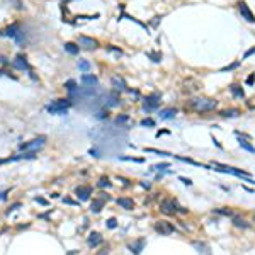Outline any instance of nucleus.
<instances>
[{"instance_id":"1","label":"nucleus","mask_w":255,"mask_h":255,"mask_svg":"<svg viewBox=\"0 0 255 255\" xmlns=\"http://www.w3.org/2000/svg\"><path fill=\"white\" fill-rule=\"evenodd\" d=\"M189 105L196 112H209L218 107V100L216 99H211V97H196L189 102Z\"/></svg>"},{"instance_id":"43","label":"nucleus","mask_w":255,"mask_h":255,"mask_svg":"<svg viewBox=\"0 0 255 255\" xmlns=\"http://www.w3.org/2000/svg\"><path fill=\"white\" fill-rule=\"evenodd\" d=\"M63 202H65V204H71V206H77V204H78V202H75V201L68 199V197H65V199H63Z\"/></svg>"},{"instance_id":"39","label":"nucleus","mask_w":255,"mask_h":255,"mask_svg":"<svg viewBox=\"0 0 255 255\" xmlns=\"http://www.w3.org/2000/svg\"><path fill=\"white\" fill-rule=\"evenodd\" d=\"M250 54H255V46H253V48H250V49H248L247 53L243 54V60H247V58L250 56Z\"/></svg>"},{"instance_id":"45","label":"nucleus","mask_w":255,"mask_h":255,"mask_svg":"<svg viewBox=\"0 0 255 255\" xmlns=\"http://www.w3.org/2000/svg\"><path fill=\"white\" fill-rule=\"evenodd\" d=\"M107 253H109V247H107V245H105V248H102V250L99 252L97 255H107Z\"/></svg>"},{"instance_id":"9","label":"nucleus","mask_w":255,"mask_h":255,"mask_svg":"<svg viewBox=\"0 0 255 255\" xmlns=\"http://www.w3.org/2000/svg\"><path fill=\"white\" fill-rule=\"evenodd\" d=\"M109 199V196L107 194H99V197H95V199H92V204H90V211L92 213H99V211L104 207V202Z\"/></svg>"},{"instance_id":"5","label":"nucleus","mask_w":255,"mask_h":255,"mask_svg":"<svg viewBox=\"0 0 255 255\" xmlns=\"http://www.w3.org/2000/svg\"><path fill=\"white\" fill-rule=\"evenodd\" d=\"M160 207H162V211H163V213H167V214H173V213H177V211H185L184 207H180L179 204H177V201L172 199V197L163 199L162 204H160Z\"/></svg>"},{"instance_id":"15","label":"nucleus","mask_w":255,"mask_h":255,"mask_svg":"<svg viewBox=\"0 0 255 255\" xmlns=\"http://www.w3.org/2000/svg\"><path fill=\"white\" fill-rule=\"evenodd\" d=\"M12 66L17 68V70H27V68H29V63L26 61V58L19 54V56H17L15 60L12 61Z\"/></svg>"},{"instance_id":"26","label":"nucleus","mask_w":255,"mask_h":255,"mask_svg":"<svg viewBox=\"0 0 255 255\" xmlns=\"http://www.w3.org/2000/svg\"><path fill=\"white\" fill-rule=\"evenodd\" d=\"M65 88H66L70 94H73V92L77 90V82H75V80H66V82H65Z\"/></svg>"},{"instance_id":"28","label":"nucleus","mask_w":255,"mask_h":255,"mask_svg":"<svg viewBox=\"0 0 255 255\" xmlns=\"http://www.w3.org/2000/svg\"><path fill=\"white\" fill-rule=\"evenodd\" d=\"M233 223H235V226H238V228H248V223L245 219H241V218H235Z\"/></svg>"},{"instance_id":"10","label":"nucleus","mask_w":255,"mask_h":255,"mask_svg":"<svg viewBox=\"0 0 255 255\" xmlns=\"http://www.w3.org/2000/svg\"><path fill=\"white\" fill-rule=\"evenodd\" d=\"M78 46L83 48V49H95L99 46V43L92 37H87V36H80L78 37Z\"/></svg>"},{"instance_id":"33","label":"nucleus","mask_w":255,"mask_h":255,"mask_svg":"<svg viewBox=\"0 0 255 255\" xmlns=\"http://www.w3.org/2000/svg\"><path fill=\"white\" fill-rule=\"evenodd\" d=\"M218 214H224V216H231L233 214V211L231 209H226V207H221V209H214Z\"/></svg>"},{"instance_id":"48","label":"nucleus","mask_w":255,"mask_h":255,"mask_svg":"<svg viewBox=\"0 0 255 255\" xmlns=\"http://www.w3.org/2000/svg\"><path fill=\"white\" fill-rule=\"evenodd\" d=\"M141 187H145V189H150V184H146V182H141Z\"/></svg>"},{"instance_id":"23","label":"nucleus","mask_w":255,"mask_h":255,"mask_svg":"<svg viewBox=\"0 0 255 255\" xmlns=\"http://www.w3.org/2000/svg\"><path fill=\"white\" fill-rule=\"evenodd\" d=\"M238 145H240L243 150H247V151L255 153V146H252L250 143H248V141H245V139H241V138H240V139H238Z\"/></svg>"},{"instance_id":"6","label":"nucleus","mask_w":255,"mask_h":255,"mask_svg":"<svg viewBox=\"0 0 255 255\" xmlns=\"http://www.w3.org/2000/svg\"><path fill=\"white\" fill-rule=\"evenodd\" d=\"M238 10H240L241 17H243L245 20H248V22H255V15H253V12L250 10V7L247 5V2L240 0V2H238Z\"/></svg>"},{"instance_id":"2","label":"nucleus","mask_w":255,"mask_h":255,"mask_svg":"<svg viewBox=\"0 0 255 255\" xmlns=\"http://www.w3.org/2000/svg\"><path fill=\"white\" fill-rule=\"evenodd\" d=\"M71 105L70 99H58V100H54L53 104L48 105V112H51V114H65L66 112V109Z\"/></svg>"},{"instance_id":"41","label":"nucleus","mask_w":255,"mask_h":255,"mask_svg":"<svg viewBox=\"0 0 255 255\" xmlns=\"http://www.w3.org/2000/svg\"><path fill=\"white\" fill-rule=\"evenodd\" d=\"M128 116H117V117H116V122H126L128 121Z\"/></svg>"},{"instance_id":"31","label":"nucleus","mask_w":255,"mask_h":255,"mask_svg":"<svg viewBox=\"0 0 255 255\" xmlns=\"http://www.w3.org/2000/svg\"><path fill=\"white\" fill-rule=\"evenodd\" d=\"M97 185H99V187H111V182H109L107 177H102V179H99Z\"/></svg>"},{"instance_id":"24","label":"nucleus","mask_w":255,"mask_h":255,"mask_svg":"<svg viewBox=\"0 0 255 255\" xmlns=\"http://www.w3.org/2000/svg\"><path fill=\"white\" fill-rule=\"evenodd\" d=\"M238 114H240V111H238V109H226V111L221 112V116H223V117H236Z\"/></svg>"},{"instance_id":"47","label":"nucleus","mask_w":255,"mask_h":255,"mask_svg":"<svg viewBox=\"0 0 255 255\" xmlns=\"http://www.w3.org/2000/svg\"><path fill=\"white\" fill-rule=\"evenodd\" d=\"M7 194H9V190H3V192H0V199L5 201V199H7Z\"/></svg>"},{"instance_id":"21","label":"nucleus","mask_w":255,"mask_h":255,"mask_svg":"<svg viewBox=\"0 0 255 255\" xmlns=\"http://www.w3.org/2000/svg\"><path fill=\"white\" fill-rule=\"evenodd\" d=\"M19 32H20V27H19V24H14V26L7 27V31H5V34H7V36H9V37H12V39H14V37H15V36H17V34H19Z\"/></svg>"},{"instance_id":"7","label":"nucleus","mask_w":255,"mask_h":255,"mask_svg":"<svg viewBox=\"0 0 255 255\" xmlns=\"http://www.w3.org/2000/svg\"><path fill=\"white\" fill-rule=\"evenodd\" d=\"M155 230L158 231L160 235H170V233L175 231V228H173V224L168 223V221L160 219V221H156V223H155Z\"/></svg>"},{"instance_id":"46","label":"nucleus","mask_w":255,"mask_h":255,"mask_svg":"<svg viewBox=\"0 0 255 255\" xmlns=\"http://www.w3.org/2000/svg\"><path fill=\"white\" fill-rule=\"evenodd\" d=\"M180 180H182L185 185H190V184H192V180H190V179H185V177H180Z\"/></svg>"},{"instance_id":"22","label":"nucleus","mask_w":255,"mask_h":255,"mask_svg":"<svg viewBox=\"0 0 255 255\" xmlns=\"http://www.w3.org/2000/svg\"><path fill=\"white\" fill-rule=\"evenodd\" d=\"M65 51L70 54H78L80 46H77V44H73V43H65Z\"/></svg>"},{"instance_id":"16","label":"nucleus","mask_w":255,"mask_h":255,"mask_svg":"<svg viewBox=\"0 0 255 255\" xmlns=\"http://www.w3.org/2000/svg\"><path fill=\"white\" fill-rule=\"evenodd\" d=\"M97 77L95 75H88V73H83L82 75V83H85L87 87H95L97 85Z\"/></svg>"},{"instance_id":"30","label":"nucleus","mask_w":255,"mask_h":255,"mask_svg":"<svg viewBox=\"0 0 255 255\" xmlns=\"http://www.w3.org/2000/svg\"><path fill=\"white\" fill-rule=\"evenodd\" d=\"M148 54L150 58H151L153 61H155V63H158V61H162V54H158V53H153V51H148Z\"/></svg>"},{"instance_id":"11","label":"nucleus","mask_w":255,"mask_h":255,"mask_svg":"<svg viewBox=\"0 0 255 255\" xmlns=\"http://www.w3.org/2000/svg\"><path fill=\"white\" fill-rule=\"evenodd\" d=\"M75 194H77V197L80 201H88V197L92 196V189L87 187V185H80V187L75 189Z\"/></svg>"},{"instance_id":"12","label":"nucleus","mask_w":255,"mask_h":255,"mask_svg":"<svg viewBox=\"0 0 255 255\" xmlns=\"http://www.w3.org/2000/svg\"><path fill=\"white\" fill-rule=\"evenodd\" d=\"M160 119H163V121H168V119H173L177 116V109L173 107H167V109H162V111L158 112Z\"/></svg>"},{"instance_id":"17","label":"nucleus","mask_w":255,"mask_h":255,"mask_svg":"<svg viewBox=\"0 0 255 255\" xmlns=\"http://www.w3.org/2000/svg\"><path fill=\"white\" fill-rule=\"evenodd\" d=\"M117 204L122 207V209H126V211H131L133 207H134V202H133V199H129V197H119Z\"/></svg>"},{"instance_id":"25","label":"nucleus","mask_w":255,"mask_h":255,"mask_svg":"<svg viewBox=\"0 0 255 255\" xmlns=\"http://www.w3.org/2000/svg\"><path fill=\"white\" fill-rule=\"evenodd\" d=\"M78 70H82L83 73H87L90 70V63L87 60H78Z\"/></svg>"},{"instance_id":"27","label":"nucleus","mask_w":255,"mask_h":255,"mask_svg":"<svg viewBox=\"0 0 255 255\" xmlns=\"http://www.w3.org/2000/svg\"><path fill=\"white\" fill-rule=\"evenodd\" d=\"M240 65H241V60H236L235 63H231V65H228V66L221 68V71H231V70H235V68H238Z\"/></svg>"},{"instance_id":"29","label":"nucleus","mask_w":255,"mask_h":255,"mask_svg":"<svg viewBox=\"0 0 255 255\" xmlns=\"http://www.w3.org/2000/svg\"><path fill=\"white\" fill-rule=\"evenodd\" d=\"M119 104H121V100H117V95L112 94V97L107 100V105L109 107H114V105H119Z\"/></svg>"},{"instance_id":"34","label":"nucleus","mask_w":255,"mask_h":255,"mask_svg":"<svg viewBox=\"0 0 255 255\" xmlns=\"http://www.w3.org/2000/svg\"><path fill=\"white\" fill-rule=\"evenodd\" d=\"M141 126H148V128H153V126H155V121H153V119H150V117H145L141 121Z\"/></svg>"},{"instance_id":"3","label":"nucleus","mask_w":255,"mask_h":255,"mask_svg":"<svg viewBox=\"0 0 255 255\" xmlns=\"http://www.w3.org/2000/svg\"><path fill=\"white\" fill-rule=\"evenodd\" d=\"M44 143H46V138H44V136H37V138L31 139V141H27V143H22L19 148L22 150V151H37L39 148L44 146Z\"/></svg>"},{"instance_id":"37","label":"nucleus","mask_w":255,"mask_h":255,"mask_svg":"<svg viewBox=\"0 0 255 255\" xmlns=\"http://www.w3.org/2000/svg\"><path fill=\"white\" fill-rule=\"evenodd\" d=\"M170 167V163H158V165H155L153 168L155 170H165V168H168Z\"/></svg>"},{"instance_id":"38","label":"nucleus","mask_w":255,"mask_h":255,"mask_svg":"<svg viewBox=\"0 0 255 255\" xmlns=\"http://www.w3.org/2000/svg\"><path fill=\"white\" fill-rule=\"evenodd\" d=\"M19 207H20V202H15V204H12V206H10L9 209H7V214L14 213V211H15V209H19Z\"/></svg>"},{"instance_id":"18","label":"nucleus","mask_w":255,"mask_h":255,"mask_svg":"<svg viewBox=\"0 0 255 255\" xmlns=\"http://www.w3.org/2000/svg\"><path fill=\"white\" fill-rule=\"evenodd\" d=\"M36 156V151H26V153H20V155H15V156H10L7 162H17V160H31Z\"/></svg>"},{"instance_id":"40","label":"nucleus","mask_w":255,"mask_h":255,"mask_svg":"<svg viewBox=\"0 0 255 255\" xmlns=\"http://www.w3.org/2000/svg\"><path fill=\"white\" fill-rule=\"evenodd\" d=\"M34 201H36V202H39L41 206H48V201H46V199H43V197H36Z\"/></svg>"},{"instance_id":"8","label":"nucleus","mask_w":255,"mask_h":255,"mask_svg":"<svg viewBox=\"0 0 255 255\" xmlns=\"http://www.w3.org/2000/svg\"><path fill=\"white\" fill-rule=\"evenodd\" d=\"M111 85H112V88H114L116 92H126L128 90V83H126V80L121 77V75H114V77L111 78Z\"/></svg>"},{"instance_id":"44","label":"nucleus","mask_w":255,"mask_h":255,"mask_svg":"<svg viewBox=\"0 0 255 255\" xmlns=\"http://www.w3.org/2000/svg\"><path fill=\"white\" fill-rule=\"evenodd\" d=\"M253 82H255V73H252L250 77L247 78V83H248V85H252V83H253Z\"/></svg>"},{"instance_id":"14","label":"nucleus","mask_w":255,"mask_h":255,"mask_svg":"<svg viewBox=\"0 0 255 255\" xmlns=\"http://www.w3.org/2000/svg\"><path fill=\"white\" fill-rule=\"evenodd\" d=\"M145 243H146L145 238H139V240L133 241V243L129 245V250H131L134 255H138V253H141V250H143V247H145Z\"/></svg>"},{"instance_id":"36","label":"nucleus","mask_w":255,"mask_h":255,"mask_svg":"<svg viewBox=\"0 0 255 255\" xmlns=\"http://www.w3.org/2000/svg\"><path fill=\"white\" fill-rule=\"evenodd\" d=\"M116 226H117V221H116V218H111V219H107V228L114 230Z\"/></svg>"},{"instance_id":"13","label":"nucleus","mask_w":255,"mask_h":255,"mask_svg":"<svg viewBox=\"0 0 255 255\" xmlns=\"http://www.w3.org/2000/svg\"><path fill=\"white\" fill-rule=\"evenodd\" d=\"M201 88V83L197 80H194V78H189V80L184 82V90L185 92H196Z\"/></svg>"},{"instance_id":"4","label":"nucleus","mask_w":255,"mask_h":255,"mask_svg":"<svg viewBox=\"0 0 255 255\" xmlns=\"http://www.w3.org/2000/svg\"><path fill=\"white\" fill-rule=\"evenodd\" d=\"M160 99H162V95H160L158 92L145 97V100H143V109H145L146 112H151V111H155V109H158L160 107Z\"/></svg>"},{"instance_id":"35","label":"nucleus","mask_w":255,"mask_h":255,"mask_svg":"<svg viewBox=\"0 0 255 255\" xmlns=\"http://www.w3.org/2000/svg\"><path fill=\"white\" fill-rule=\"evenodd\" d=\"M145 151L156 153V155H162V156H168V153H167V151H160V150H155V148H145Z\"/></svg>"},{"instance_id":"42","label":"nucleus","mask_w":255,"mask_h":255,"mask_svg":"<svg viewBox=\"0 0 255 255\" xmlns=\"http://www.w3.org/2000/svg\"><path fill=\"white\" fill-rule=\"evenodd\" d=\"M97 117H99V119L107 117V111H99V112H97Z\"/></svg>"},{"instance_id":"32","label":"nucleus","mask_w":255,"mask_h":255,"mask_svg":"<svg viewBox=\"0 0 255 255\" xmlns=\"http://www.w3.org/2000/svg\"><path fill=\"white\" fill-rule=\"evenodd\" d=\"M121 160H126V162H138V163H143L145 160L143 158H134V156H119Z\"/></svg>"},{"instance_id":"20","label":"nucleus","mask_w":255,"mask_h":255,"mask_svg":"<svg viewBox=\"0 0 255 255\" xmlns=\"http://www.w3.org/2000/svg\"><path fill=\"white\" fill-rule=\"evenodd\" d=\"M87 241H88V245H90V247L94 248V247H97V245H100V243H102V236L97 233V231H92Z\"/></svg>"},{"instance_id":"19","label":"nucleus","mask_w":255,"mask_h":255,"mask_svg":"<svg viewBox=\"0 0 255 255\" xmlns=\"http://www.w3.org/2000/svg\"><path fill=\"white\" fill-rule=\"evenodd\" d=\"M230 92H231V95H233V97H236V99H243L245 97L243 88H241L238 83H231L230 85Z\"/></svg>"}]
</instances>
